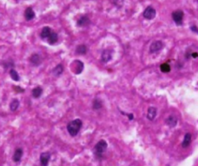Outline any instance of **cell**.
<instances>
[{"mask_svg": "<svg viewBox=\"0 0 198 166\" xmlns=\"http://www.w3.org/2000/svg\"><path fill=\"white\" fill-rule=\"evenodd\" d=\"M24 16L25 19L27 20V21H30V20H33L34 17H35V12L33 11V9L30 8V7L26 9L25 10Z\"/></svg>", "mask_w": 198, "mask_h": 166, "instance_id": "obj_9", "label": "cell"}, {"mask_svg": "<svg viewBox=\"0 0 198 166\" xmlns=\"http://www.w3.org/2000/svg\"><path fill=\"white\" fill-rule=\"evenodd\" d=\"M51 30L50 28L48 27V26H45V27L43 28V30L41 31V33H40V36H41L42 39H46V38H48L50 36V34L51 33Z\"/></svg>", "mask_w": 198, "mask_h": 166, "instance_id": "obj_17", "label": "cell"}, {"mask_svg": "<svg viewBox=\"0 0 198 166\" xmlns=\"http://www.w3.org/2000/svg\"><path fill=\"white\" fill-rule=\"evenodd\" d=\"M76 52L77 54L84 55L87 53V47L85 45H79V46H77V49H76Z\"/></svg>", "mask_w": 198, "mask_h": 166, "instance_id": "obj_21", "label": "cell"}, {"mask_svg": "<svg viewBox=\"0 0 198 166\" xmlns=\"http://www.w3.org/2000/svg\"><path fill=\"white\" fill-rule=\"evenodd\" d=\"M156 108H154V107H149L148 109V112H147V118L149 121H153L156 116Z\"/></svg>", "mask_w": 198, "mask_h": 166, "instance_id": "obj_12", "label": "cell"}, {"mask_svg": "<svg viewBox=\"0 0 198 166\" xmlns=\"http://www.w3.org/2000/svg\"><path fill=\"white\" fill-rule=\"evenodd\" d=\"M13 88H14V90L16 91L19 92V93H22V92L25 91L24 89H22V87H19V86H14Z\"/></svg>", "mask_w": 198, "mask_h": 166, "instance_id": "obj_25", "label": "cell"}, {"mask_svg": "<svg viewBox=\"0 0 198 166\" xmlns=\"http://www.w3.org/2000/svg\"><path fill=\"white\" fill-rule=\"evenodd\" d=\"M9 74L11 76V78L14 81H19V73H17L16 70H15L14 69H11L9 71Z\"/></svg>", "mask_w": 198, "mask_h": 166, "instance_id": "obj_22", "label": "cell"}, {"mask_svg": "<svg viewBox=\"0 0 198 166\" xmlns=\"http://www.w3.org/2000/svg\"><path fill=\"white\" fill-rule=\"evenodd\" d=\"M90 22H91L90 19H89L87 16H84L81 17L80 19L78 20L77 24L78 26L84 27V26H87L89 25V24H90Z\"/></svg>", "mask_w": 198, "mask_h": 166, "instance_id": "obj_10", "label": "cell"}, {"mask_svg": "<svg viewBox=\"0 0 198 166\" xmlns=\"http://www.w3.org/2000/svg\"><path fill=\"white\" fill-rule=\"evenodd\" d=\"M190 30H191L193 32H194V33H198V29L197 26H191V27H190Z\"/></svg>", "mask_w": 198, "mask_h": 166, "instance_id": "obj_26", "label": "cell"}, {"mask_svg": "<svg viewBox=\"0 0 198 166\" xmlns=\"http://www.w3.org/2000/svg\"><path fill=\"white\" fill-rule=\"evenodd\" d=\"M82 127V121L80 119H75L69 123L67 126V131L70 134V135L72 137L76 136L80 131L81 128Z\"/></svg>", "mask_w": 198, "mask_h": 166, "instance_id": "obj_1", "label": "cell"}, {"mask_svg": "<svg viewBox=\"0 0 198 166\" xmlns=\"http://www.w3.org/2000/svg\"><path fill=\"white\" fill-rule=\"evenodd\" d=\"M50 159V155L49 152L42 153L41 155H40V165H41V166L48 165Z\"/></svg>", "mask_w": 198, "mask_h": 166, "instance_id": "obj_7", "label": "cell"}, {"mask_svg": "<svg viewBox=\"0 0 198 166\" xmlns=\"http://www.w3.org/2000/svg\"><path fill=\"white\" fill-rule=\"evenodd\" d=\"M43 94V89L41 87H36L32 91V95L34 98H39Z\"/></svg>", "mask_w": 198, "mask_h": 166, "instance_id": "obj_18", "label": "cell"}, {"mask_svg": "<svg viewBox=\"0 0 198 166\" xmlns=\"http://www.w3.org/2000/svg\"><path fill=\"white\" fill-rule=\"evenodd\" d=\"M172 18L177 26H181L183 24V12L182 10H176L172 13Z\"/></svg>", "mask_w": 198, "mask_h": 166, "instance_id": "obj_3", "label": "cell"}, {"mask_svg": "<svg viewBox=\"0 0 198 166\" xmlns=\"http://www.w3.org/2000/svg\"><path fill=\"white\" fill-rule=\"evenodd\" d=\"M102 108V103L101 100L96 99L94 100L93 102V108L94 110H99Z\"/></svg>", "mask_w": 198, "mask_h": 166, "instance_id": "obj_24", "label": "cell"}, {"mask_svg": "<svg viewBox=\"0 0 198 166\" xmlns=\"http://www.w3.org/2000/svg\"><path fill=\"white\" fill-rule=\"evenodd\" d=\"M191 140H192V136L190 133H186V135H184V138L183 141L182 142V147L183 148H186L187 147L190 146V143H191Z\"/></svg>", "mask_w": 198, "mask_h": 166, "instance_id": "obj_13", "label": "cell"}, {"mask_svg": "<svg viewBox=\"0 0 198 166\" xmlns=\"http://www.w3.org/2000/svg\"><path fill=\"white\" fill-rule=\"evenodd\" d=\"M127 116L129 117V119L130 121H132V120H133V118H134V116H133L132 114H127Z\"/></svg>", "mask_w": 198, "mask_h": 166, "instance_id": "obj_27", "label": "cell"}, {"mask_svg": "<svg viewBox=\"0 0 198 166\" xmlns=\"http://www.w3.org/2000/svg\"><path fill=\"white\" fill-rule=\"evenodd\" d=\"M22 155H23V151H22V148H17L14 152V155L13 156V160L15 162H19L22 158Z\"/></svg>", "mask_w": 198, "mask_h": 166, "instance_id": "obj_14", "label": "cell"}, {"mask_svg": "<svg viewBox=\"0 0 198 166\" xmlns=\"http://www.w3.org/2000/svg\"><path fill=\"white\" fill-rule=\"evenodd\" d=\"M112 53L110 50H105L102 54V61L103 63H108L112 60Z\"/></svg>", "mask_w": 198, "mask_h": 166, "instance_id": "obj_11", "label": "cell"}, {"mask_svg": "<svg viewBox=\"0 0 198 166\" xmlns=\"http://www.w3.org/2000/svg\"><path fill=\"white\" fill-rule=\"evenodd\" d=\"M108 148V143L105 140H100L94 147V154L97 158H101L103 154L106 152Z\"/></svg>", "mask_w": 198, "mask_h": 166, "instance_id": "obj_2", "label": "cell"}, {"mask_svg": "<svg viewBox=\"0 0 198 166\" xmlns=\"http://www.w3.org/2000/svg\"><path fill=\"white\" fill-rule=\"evenodd\" d=\"M160 70L162 73H169L170 71V66L168 64H162L160 65Z\"/></svg>", "mask_w": 198, "mask_h": 166, "instance_id": "obj_23", "label": "cell"}, {"mask_svg": "<svg viewBox=\"0 0 198 166\" xmlns=\"http://www.w3.org/2000/svg\"><path fill=\"white\" fill-rule=\"evenodd\" d=\"M156 9L152 6H148L143 12V16L145 17L146 20H151L152 19H154L155 16H156Z\"/></svg>", "mask_w": 198, "mask_h": 166, "instance_id": "obj_5", "label": "cell"}, {"mask_svg": "<svg viewBox=\"0 0 198 166\" xmlns=\"http://www.w3.org/2000/svg\"><path fill=\"white\" fill-rule=\"evenodd\" d=\"M191 56H192L193 58H197V57H198V53H193L192 54H191Z\"/></svg>", "mask_w": 198, "mask_h": 166, "instance_id": "obj_28", "label": "cell"}, {"mask_svg": "<svg viewBox=\"0 0 198 166\" xmlns=\"http://www.w3.org/2000/svg\"><path fill=\"white\" fill-rule=\"evenodd\" d=\"M63 71V66H62V64H58L57 66L53 69V74L56 76V77H59L60 75L62 74Z\"/></svg>", "mask_w": 198, "mask_h": 166, "instance_id": "obj_19", "label": "cell"}, {"mask_svg": "<svg viewBox=\"0 0 198 166\" xmlns=\"http://www.w3.org/2000/svg\"><path fill=\"white\" fill-rule=\"evenodd\" d=\"M19 106V100L18 99H13L10 103V110L12 111H16Z\"/></svg>", "mask_w": 198, "mask_h": 166, "instance_id": "obj_20", "label": "cell"}, {"mask_svg": "<svg viewBox=\"0 0 198 166\" xmlns=\"http://www.w3.org/2000/svg\"><path fill=\"white\" fill-rule=\"evenodd\" d=\"M30 62L34 66H39L42 62L41 57L38 54H33L30 57Z\"/></svg>", "mask_w": 198, "mask_h": 166, "instance_id": "obj_15", "label": "cell"}, {"mask_svg": "<svg viewBox=\"0 0 198 166\" xmlns=\"http://www.w3.org/2000/svg\"><path fill=\"white\" fill-rule=\"evenodd\" d=\"M71 68L75 74H79L84 70V64L80 60H74L71 64Z\"/></svg>", "mask_w": 198, "mask_h": 166, "instance_id": "obj_4", "label": "cell"}, {"mask_svg": "<svg viewBox=\"0 0 198 166\" xmlns=\"http://www.w3.org/2000/svg\"><path fill=\"white\" fill-rule=\"evenodd\" d=\"M163 47H164L163 43L160 40H158V41H155L152 43L150 47H149V50H150V53H155L160 51Z\"/></svg>", "mask_w": 198, "mask_h": 166, "instance_id": "obj_6", "label": "cell"}, {"mask_svg": "<svg viewBox=\"0 0 198 166\" xmlns=\"http://www.w3.org/2000/svg\"><path fill=\"white\" fill-rule=\"evenodd\" d=\"M58 39V35L57 33H56L55 32H51V33L50 34L49 37H48V43L50 45H53L57 42Z\"/></svg>", "mask_w": 198, "mask_h": 166, "instance_id": "obj_16", "label": "cell"}, {"mask_svg": "<svg viewBox=\"0 0 198 166\" xmlns=\"http://www.w3.org/2000/svg\"><path fill=\"white\" fill-rule=\"evenodd\" d=\"M177 122H178V119L175 115H170V116L168 117V118L166 120V125L170 127H174L175 126H176L177 125Z\"/></svg>", "mask_w": 198, "mask_h": 166, "instance_id": "obj_8", "label": "cell"}]
</instances>
